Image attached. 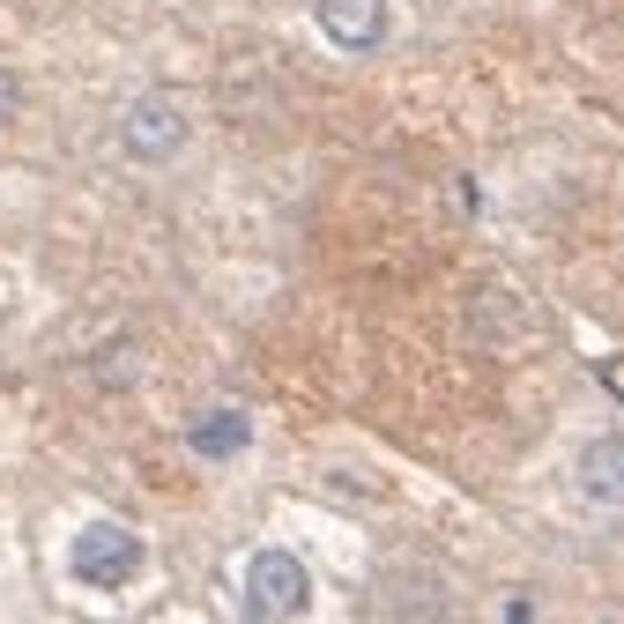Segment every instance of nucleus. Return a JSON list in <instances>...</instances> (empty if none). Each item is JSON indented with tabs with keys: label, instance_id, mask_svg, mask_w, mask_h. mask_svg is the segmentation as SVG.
Segmentation results:
<instances>
[{
	"label": "nucleus",
	"instance_id": "f257e3e1",
	"mask_svg": "<svg viewBox=\"0 0 624 624\" xmlns=\"http://www.w3.org/2000/svg\"><path fill=\"white\" fill-rule=\"evenodd\" d=\"M186 134H194V112H186V98H178V90H164V82H156V90H142V98L126 104L120 112V150L134 156V164H172L178 150H186Z\"/></svg>",
	"mask_w": 624,
	"mask_h": 624
},
{
	"label": "nucleus",
	"instance_id": "20e7f679",
	"mask_svg": "<svg viewBox=\"0 0 624 624\" xmlns=\"http://www.w3.org/2000/svg\"><path fill=\"white\" fill-rule=\"evenodd\" d=\"M313 23L335 52H379L395 38V0H313Z\"/></svg>",
	"mask_w": 624,
	"mask_h": 624
},
{
	"label": "nucleus",
	"instance_id": "f03ea898",
	"mask_svg": "<svg viewBox=\"0 0 624 624\" xmlns=\"http://www.w3.org/2000/svg\"><path fill=\"white\" fill-rule=\"evenodd\" d=\"M305 602H313V573L298 565V550H253L246 565V610L260 624H290L305 617Z\"/></svg>",
	"mask_w": 624,
	"mask_h": 624
},
{
	"label": "nucleus",
	"instance_id": "39448f33",
	"mask_svg": "<svg viewBox=\"0 0 624 624\" xmlns=\"http://www.w3.org/2000/svg\"><path fill=\"white\" fill-rule=\"evenodd\" d=\"M573 483H580V499H587V505L617 513V505H624V431H595V439L580 447Z\"/></svg>",
	"mask_w": 624,
	"mask_h": 624
},
{
	"label": "nucleus",
	"instance_id": "0eeeda50",
	"mask_svg": "<svg viewBox=\"0 0 624 624\" xmlns=\"http://www.w3.org/2000/svg\"><path fill=\"white\" fill-rule=\"evenodd\" d=\"M16 112H23V82L16 68H0V126H16Z\"/></svg>",
	"mask_w": 624,
	"mask_h": 624
},
{
	"label": "nucleus",
	"instance_id": "7ed1b4c3",
	"mask_svg": "<svg viewBox=\"0 0 624 624\" xmlns=\"http://www.w3.org/2000/svg\"><path fill=\"white\" fill-rule=\"evenodd\" d=\"M68 565H75L82 587H126V580L142 573V535L120 521H90L68 550Z\"/></svg>",
	"mask_w": 624,
	"mask_h": 624
},
{
	"label": "nucleus",
	"instance_id": "423d86ee",
	"mask_svg": "<svg viewBox=\"0 0 624 624\" xmlns=\"http://www.w3.org/2000/svg\"><path fill=\"white\" fill-rule=\"evenodd\" d=\"M186 447H194L201 461H238V453L253 447V417H246V409H231V401H224V409H201L194 424H186Z\"/></svg>",
	"mask_w": 624,
	"mask_h": 624
}]
</instances>
